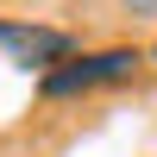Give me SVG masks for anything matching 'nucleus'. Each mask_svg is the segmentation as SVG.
<instances>
[{"instance_id":"1","label":"nucleus","mask_w":157,"mask_h":157,"mask_svg":"<svg viewBox=\"0 0 157 157\" xmlns=\"http://www.w3.org/2000/svg\"><path fill=\"white\" fill-rule=\"evenodd\" d=\"M138 50L132 44H113V50H75L63 69H50V75H38V94L44 101H69V94H94V88H120V82H132L138 75Z\"/></svg>"},{"instance_id":"2","label":"nucleus","mask_w":157,"mask_h":157,"mask_svg":"<svg viewBox=\"0 0 157 157\" xmlns=\"http://www.w3.org/2000/svg\"><path fill=\"white\" fill-rule=\"evenodd\" d=\"M0 50H6L19 69H63V63L75 57V38L63 32V25H32V19H0Z\"/></svg>"},{"instance_id":"3","label":"nucleus","mask_w":157,"mask_h":157,"mask_svg":"<svg viewBox=\"0 0 157 157\" xmlns=\"http://www.w3.org/2000/svg\"><path fill=\"white\" fill-rule=\"evenodd\" d=\"M113 6L126 19H138V25H157V0H113Z\"/></svg>"},{"instance_id":"4","label":"nucleus","mask_w":157,"mask_h":157,"mask_svg":"<svg viewBox=\"0 0 157 157\" xmlns=\"http://www.w3.org/2000/svg\"><path fill=\"white\" fill-rule=\"evenodd\" d=\"M151 57H157V50H151Z\"/></svg>"}]
</instances>
